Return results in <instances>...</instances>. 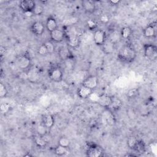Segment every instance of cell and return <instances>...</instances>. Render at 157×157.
Listing matches in <instances>:
<instances>
[{"instance_id":"d4e9b609","label":"cell","mask_w":157,"mask_h":157,"mask_svg":"<svg viewBox=\"0 0 157 157\" xmlns=\"http://www.w3.org/2000/svg\"><path fill=\"white\" fill-rule=\"evenodd\" d=\"M115 44H113V43H112L111 42H110L109 40V42H107V41L106 40L105 42L102 45L104 51L106 53H110L113 52V46Z\"/></svg>"},{"instance_id":"74e56055","label":"cell","mask_w":157,"mask_h":157,"mask_svg":"<svg viewBox=\"0 0 157 157\" xmlns=\"http://www.w3.org/2000/svg\"><path fill=\"white\" fill-rule=\"evenodd\" d=\"M5 51H6V48L5 47L1 45L0 47V53H1V56H2L4 54H5Z\"/></svg>"},{"instance_id":"603a6c76","label":"cell","mask_w":157,"mask_h":157,"mask_svg":"<svg viewBox=\"0 0 157 157\" xmlns=\"http://www.w3.org/2000/svg\"><path fill=\"white\" fill-rule=\"evenodd\" d=\"M87 28L90 31H96L98 28V23L97 21L93 19V18H89L86 20V22Z\"/></svg>"},{"instance_id":"e0dca14e","label":"cell","mask_w":157,"mask_h":157,"mask_svg":"<svg viewBox=\"0 0 157 157\" xmlns=\"http://www.w3.org/2000/svg\"><path fill=\"white\" fill-rule=\"evenodd\" d=\"M48 129L52 128L55 124V119L53 115L50 114H46L42 118V123Z\"/></svg>"},{"instance_id":"3957f363","label":"cell","mask_w":157,"mask_h":157,"mask_svg":"<svg viewBox=\"0 0 157 157\" xmlns=\"http://www.w3.org/2000/svg\"><path fill=\"white\" fill-rule=\"evenodd\" d=\"M145 56L150 60H155L157 57V47L152 44H146L144 45Z\"/></svg>"},{"instance_id":"1f68e13d","label":"cell","mask_w":157,"mask_h":157,"mask_svg":"<svg viewBox=\"0 0 157 157\" xmlns=\"http://www.w3.org/2000/svg\"><path fill=\"white\" fill-rule=\"evenodd\" d=\"M8 94L7 89L4 84L2 83H0V98H4Z\"/></svg>"},{"instance_id":"f35d334b","label":"cell","mask_w":157,"mask_h":157,"mask_svg":"<svg viewBox=\"0 0 157 157\" xmlns=\"http://www.w3.org/2000/svg\"><path fill=\"white\" fill-rule=\"evenodd\" d=\"M24 15L28 17H31L34 15L33 12H23Z\"/></svg>"},{"instance_id":"4dcf8cb0","label":"cell","mask_w":157,"mask_h":157,"mask_svg":"<svg viewBox=\"0 0 157 157\" xmlns=\"http://www.w3.org/2000/svg\"><path fill=\"white\" fill-rule=\"evenodd\" d=\"M48 128L45 126L44 124H42V123L39 125L37 128L36 131L37 132V135H40V136H45L48 132Z\"/></svg>"},{"instance_id":"484cf974","label":"cell","mask_w":157,"mask_h":157,"mask_svg":"<svg viewBox=\"0 0 157 157\" xmlns=\"http://www.w3.org/2000/svg\"><path fill=\"white\" fill-rule=\"evenodd\" d=\"M59 55L62 59H67L69 58V51L67 48L63 47L59 51Z\"/></svg>"},{"instance_id":"4fadbf2b","label":"cell","mask_w":157,"mask_h":157,"mask_svg":"<svg viewBox=\"0 0 157 157\" xmlns=\"http://www.w3.org/2000/svg\"><path fill=\"white\" fill-rule=\"evenodd\" d=\"M26 77L28 80L31 83H35L38 81L40 78V74L37 69L35 68H29L26 74Z\"/></svg>"},{"instance_id":"ac0fdd59","label":"cell","mask_w":157,"mask_h":157,"mask_svg":"<svg viewBox=\"0 0 157 157\" xmlns=\"http://www.w3.org/2000/svg\"><path fill=\"white\" fill-rule=\"evenodd\" d=\"M123 105V102L118 97L112 96V102L109 107L110 109L113 111H118L120 110Z\"/></svg>"},{"instance_id":"6da1fadb","label":"cell","mask_w":157,"mask_h":157,"mask_svg":"<svg viewBox=\"0 0 157 157\" xmlns=\"http://www.w3.org/2000/svg\"><path fill=\"white\" fill-rule=\"evenodd\" d=\"M136 56L137 53L134 48L131 44H126L121 47L117 57L122 62L130 63L134 61Z\"/></svg>"},{"instance_id":"d6a6232c","label":"cell","mask_w":157,"mask_h":157,"mask_svg":"<svg viewBox=\"0 0 157 157\" xmlns=\"http://www.w3.org/2000/svg\"><path fill=\"white\" fill-rule=\"evenodd\" d=\"M138 93H139V91L136 88H132L128 91L127 97H128L130 99H133L138 95Z\"/></svg>"},{"instance_id":"5b68a950","label":"cell","mask_w":157,"mask_h":157,"mask_svg":"<svg viewBox=\"0 0 157 157\" xmlns=\"http://www.w3.org/2000/svg\"><path fill=\"white\" fill-rule=\"evenodd\" d=\"M103 149L96 144H90L86 149V155L90 157H100L103 155Z\"/></svg>"},{"instance_id":"d590c367","label":"cell","mask_w":157,"mask_h":157,"mask_svg":"<svg viewBox=\"0 0 157 157\" xmlns=\"http://www.w3.org/2000/svg\"><path fill=\"white\" fill-rule=\"evenodd\" d=\"M99 21L104 24H106L109 22V17L107 14L102 13L100 15L99 17Z\"/></svg>"},{"instance_id":"277c9868","label":"cell","mask_w":157,"mask_h":157,"mask_svg":"<svg viewBox=\"0 0 157 157\" xmlns=\"http://www.w3.org/2000/svg\"><path fill=\"white\" fill-rule=\"evenodd\" d=\"M107 40V34L104 30L97 29L94 31L93 41L99 46H102Z\"/></svg>"},{"instance_id":"836d02e7","label":"cell","mask_w":157,"mask_h":157,"mask_svg":"<svg viewBox=\"0 0 157 157\" xmlns=\"http://www.w3.org/2000/svg\"><path fill=\"white\" fill-rule=\"evenodd\" d=\"M10 109V105L8 103H2L0 105V111L2 113H7Z\"/></svg>"},{"instance_id":"52a82bcc","label":"cell","mask_w":157,"mask_h":157,"mask_svg":"<svg viewBox=\"0 0 157 157\" xmlns=\"http://www.w3.org/2000/svg\"><path fill=\"white\" fill-rule=\"evenodd\" d=\"M50 37L52 42L59 43L64 40L66 38V34L63 30L57 28L50 33Z\"/></svg>"},{"instance_id":"7a4b0ae2","label":"cell","mask_w":157,"mask_h":157,"mask_svg":"<svg viewBox=\"0 0 157 157\" xmlns=\"http://www.w3.org/2000/svg\"><path fill=\"white\" fill-rule=\"evenodd\" d=\"M48 77L54 82H61L63 78V72L58 66H53L48 71Z\"/></svg>"},{"instance_id":"cb8c5ba5","label":"cell","mask_w":157,"mask_h":157,"mask_svg":"<svg viewBox=\"0 0 157 157\" xmlns=\"http://www.w3.org/2000/svg\"><path fill=\"white\" fill-rule=\"evenodd\" d=\"M138 139H137V137L134 136H130L128 137V139H127V145L128 146V147L131 149H134V147H136L137 142H138Z\"/></svg>"},{"instance_id":"ba28073f","label":"cell","mask_w":157,"mask_h":157,"mask_svg":"<svg viewBox=\"0 0 157 157\" xmlns=\"http://www.w3.org/2000/svg\"><path fill=\"white\" fill-rule=\"evenodd\" d=\"M31 63V58L26 54L21 55L17 60L18 66L19 67V68L23 70L29 69L30 68Z\"/></svg>"},{"instance_id":"9a60e30c","label":"cell","mask_w":157,"mask_h":157,"mask_svg":"<svg viewBox=\"0 0 157 157\" xmlns=\"http://www.w3.org/2000/svg\"><path fill=\"white\" fill-rule=\"evenodd\" d=\"M143 35L145 37L148 39L153 38L156 36L155 24L153 23L147 25L143 30Z\"/></svg>"},{"instance_id":"44dd1931","label":"cell","mask_w":157,"mask_h":157,"mask_svg":"<svg viewBox=\"0 0 157 157\" xmlns=\"http://www.w3.org/2000/svg\"><path fill=\"white\" fill-rule=\"evenodd\" d=\"M68 45L71 48H77L80 44L78 37L75 36H71L67 39Z\"/></svg>"},{"instance_id":"9c48e42d","label":"cell","mask_w":157,"mask_h":157,"mask_svg":"<svg viewBox=\"0 0 157 157\" xmlns=\"http://www.w3.org/2000/svg\"><path fill=\"white\" fill-rule=\"evenodd\" d=\"M96 102L103 108H109L112 102V96L105 93L102 94L98 97Z\"/></svg>"},{"instance_id":"8fae6325","label":"cell","mask_w":157,"mask_h":157,"mask_svg":"<svg viewBox=\"0 0 157 157\" xmlns=\"http://www.w3.org/2000/svg\"><path fill=\"white\" fill-rule=\"evenodd\" d=\"M36 5V2L32 0H23L19 3V7L23 12H33Z\"/></svg>"},{"instance_id":"ffe728a7","label":"cell","mask_w":157,"mask_h":157,"mask_svg":"<svg viewBox=\"0 0 157 157\" xmlns=\"http://www.w3.org/2000/svg\"><path fill=\"white\" fill-rule=\"evenodd\" d=\"M34 143L36 145L40 148H44L47 145V141L44 136L37 135L34 139Z\"/></svg>"},{"instance_id":"8992f818","label":"cell","mask_w":157,"mask_h":157,"mask_svg":"<svg viewBox=\"0 0 157 157\" xmlns=\"http://www.w3.org/2000/svg\"><path fill=\"white\" fill-rule=\"evenodd\" d=\"M99 80L96 75H90L86 77L83 81L82 85L94 90L96 89L98 85Z\"/></svg>"},{"instance_id":"d6986e66","label":"cell","mask_w":157,"mask_h":157,"mask_svg":"<svg viewBox=\"0 0 157 157\" xmlns=\"http://www.w3.org/2000/svg\"><path fill=\"white\" fill-rule=\"evenodd\" d=\"M132 33L133 31L129 26H124L120 31L121 38L124 40L129 39L131 37Z\"/></svg>"},{"instance_id":"7402d4cb","label":"cell","mask_w":157,"mask_h":157,"mask_svg":"<svg viewBox=\"0 0 157 157\" xmlns=\"http://www.w3.org/2000/svg\"><path fill=\"white\" fill-rule=\"evenodd\" d=\"M68 152V148L58 145L55 148V153L57 156H62L66 155Z\"/></svg>"},{"instance_id":"4316f807","label":"cell","mask_w":157,"mask_h":157,"mask_svg":"<svg viewBox=\"0 0 157 157\" xmlns=\"http://www.w3.org/2000/svg\"><path fill=\"white\" fill-rule=\"evenodd\" d=\"M58 145H59L68 148L71 144V141L67 137L63 136V137H61L58 139Z\"/></svg>"},{"instance_id":"f546056e","label":"cell","mask_w":157,"mask_h":157,"mask_svg":"<svg viewBox=\"0 0 157 157\" xmlns=\"http://www.w3.org/2000/svg\"><path fill=\"white\" fill-rule=\"evenodd\" d=\"M47 49L48 54H52L55 50V47L53 42L51 40H47L44 43Z\"/></svg>"},{"instance_id":"30bf717a","label":"cell","mask_w":157,"mask_h":157,"mask_svg":"<svg viewBox=\"0 0 157 157\" xmlns=\"http://www.w3.org/2000/svg\"><path fill=\"white\" fill-rule=\"evenodd\" d=\"M45 26L41 21H34L31 26V32L36 36H42L45 31Z\"/></svg>"},{"instance_id":"83f0119b","label":"cell","mask_w":157,"mask_h":157,"mask_svg":"<svg viewBox=\"0 0 157 157\" xmlns=\"http://www.w3.org/2000/svg\"><path fill=\"white\" fill-rule=\"evenodd\" d=\"M139 153H143L145 151V146L142 140H138L136 147L133 149Z\"/></svg>"},{"instance_id":"7c38bea8","label":"cell","mask_w":157,"mask_h":157,"mask_svg":"<svg viewBox=\"0 0 157 157\" xmlns=\"http://www.w3.org/2000/svg\"><path fill=\"white\" fill-rule=\"evenodd\" d=\"M93 93V90L83 85H81V86L78 88L77 90V95L81 99H87L90 98Z\"/></svg>"},{"instance_id":"5bb4252c","label":"cell","mask_w":157,"mask_h":157,"mask_svg":"<svg viewBox=\"0 0 157 157\" xmlns=\"http://www.w3.org/2000/svg\"><path fill=\"white\" fill-rule=\"evenodd\" d=\"M82 6L84 10L88 13H92L96 10V4L91 0H84L82 2Z\"/></svg>"},{"instance_id":"8d00e7d4","label":"cell","mask_w":157,"mask_h":157,"mask_svg":"<svg viewBox=\"0 0 157 157\" xmlns=\"http://www.w3.org/2000/svg\"><path fill=\"white\" fill-rule=\"evenodd\" d=\"M121 1L120 0H111L109 1V3L112 6H116Z\"/></svg>"},{"instance_id":"f1b7e54d","label":"cell","mask_w":157,"mask_h":157,"mask_svg":"<svg viewBox=\"0 0 157 157\" xmlns=\"http://www.w3.org/2000/svg\"><path fill=\"white\" fill-rule=\"evenodd\" d=\"M33 12L34 15H41L44 12V7L41 4H36Z\"/></svg>"},{"instance_id":"e575fe53","label":"cell","mask_w":157,"mask_h":157,"mask_svg":"<svg viewBox=\"0 0 157 157\" xmlns=\"http://www.w3.org/2000/svg\"><path fill=\"white\" fill-rule=\"evenodd\" d=\"M37 53L39 55H40L41 56H45V55L48 54L47 49L44 44H42L39 46V47L38 48V50H37Z\"/></svg>"},{"instance_id":"2e32d148","label":"cell","mask_w":157,"mask_h":157,"mask_svg":"<svg viewBox=\"0 0 157 157\" xmlns=\"http://www.w3.org/2000/svg\"><path fill=\"white\" fill-rule=\"evenodd\" d=\"M45 28L49 33L58 28V23L54 17H49L47 18L45 23Z\"/></svg>"}]
</instances>
